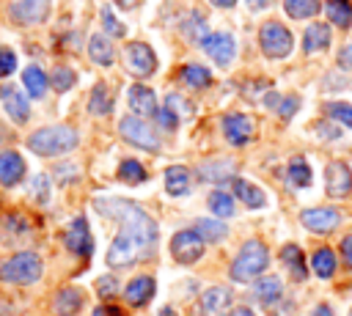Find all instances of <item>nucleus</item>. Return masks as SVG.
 Segmentation results:
<instances>
[{"mask_svg": "<svg viewBox=\"0 0 352 316\" xmlns=\"http://www.w3.org/2000/svg\"><path fill=\"white\" fill-rule=\"evenodd\" d=\"M179 80L187 82V85H192V88H204V85L212 82V74H209V69H204L201 63H187V66H182Z\"/></svg>", "mask_w": 352, "mask_h": 316, "instance_id": "nucleus-27", "label": "nucleus"}, {"mask_svg": "<svg viewBox=\"0 0 352 316\" xmlns=\"http://www.w3.org/2000/svg\"><path fill=\"white\" fill-rule=\"evenodd\" d=\"M267 264H270V253H267L264 242L250 239V242L242 245L239 256L234 258V264H231V278L239 280V283H248V280L258 278V275L267 269Z\"/></svg>", "mask_w": 352, "mask_h": 316, "instance_id": "nucleus-3", "label": "nucleus"}, {"mask_svg": "<svg viewBox=\"0 0 352 316\" xmlns=\"http://www.w3.org/2000/svg\"><path fill=\"white\" fill-rule=\"evenodd\" d=\"M116 3H121V5H124V8H129V5H135V3H138V0H116Z\"/></svg>", "mask_w": 352, "mask_h": 316, "instance_id": "nucleus-58", "label": "nucleus"}, {"mask_svg": "<svg viewBox=\"0 0 352 316\" xmlns=\"http://www.w3.org/2000/svg\"><path fill=\"white\" fill-rule=\"evenodd\" d=\"M165 107L173 113V115H192V104L187 99H182L179 93H168L165 96Z\"/></svg>", "mask_w": 352, "mask_h": 316, "instance_id": "nucleus-41", "label": "nucleus"}, {"mask_svg": "<svg viewBox=\"0 0 352 316\" xmlns=\"http://www.w3.org/2000/svg\"><path fill=\"white\" fill-rule=\"evenodd\" d=\"M327 44H330V27L322 25V22L311 25L302 36V49L305 52H322V49H327Z\"/></svg>", "mask_w": 352, "mask_h": 316, "instance_id": "nucleus-21", "label": "nucleus"}, {"mask_svg": "<svg viewBox=\"0 0 352 316\" xmlns=\"http://www.w3.org/2000/svg\"><path fill=\"white\" fill-rule=\"evenodd\" d=\"M170 253L179 264H192L204 256V239L195 231H179L170 239Z\"/></svg>", "mask_w": 352, "mask_h": 316, "instance_id": "nucleus-7", "label": "nucleus"}, {"mask_svg": "<svg viewBox=\"0 0 352 316\" xmlns=\"http://www.w3.org/2000/svg\"><path fill=\"white\" fill-rule=\"evenodd\" d=\"M234 192H236V198H242L248 206H253V209H258V206H264V192L258 190V187H253L250 181H245V179H236L234 181Z\"/></svg>", "mask_w": 352, "mask_h": 316, "instance_id": "nucleus-30", "label": "nucleus"}, {"mask_svg": "<svg viewBox=\"0 0 352 316\" xmlns=\"http://www.w3.org/2000/svg\"><path fill=\"white\" fill-rule=\"evenodd\" d=\"M300 220H302V225H305L308 231H314V234H327V231H333V228L338 225V212L330 209V206L305 209V212L300 214Z\"/></svg>", "mask_w": 352, "mask_h": 316, "instance_id": "nucleus-14", "label": "nucleus"}, {"mask_svg": "<svg viewBox=\"0 0 352 316\" xmlns=\"http://www.w3.org/2000/svg\"><path fill=\"white\" fill-rule=\"evenodd\" d=\"M50 11V0H11V19L19 25H36L47 16Z\"/></svg>", "mask_w": 352, "mask_h": 316, "instance_id": "nucleus-10", "label": "nucleus"}, {"mask_svg": "<svg viewBox=\"0 0 352 316\" xmlns=\"http://www.w3.org/2000/svg\"><path fill=\"white\" fill-rule=\"evenodd\" d=\"M124 60H126V69H129L132 74H138V77H148V74L157 69V58H154L151 47L143 44V41H132V44H126Z\"/></svg>", "mask_w": 352, "mask_h": 316, "instance_id": "nucleus-8", "label": "nucleus"}, {"mask_svg": "<svg viewBox=\"0 0 352 316\" xmlns=\"http://www.w3.org/2000/svg\"><path fill=\"white\" fill-rule=\"evenodd\" d=\"M341 253H344L346 264L352 267V234H349V236H344V242H341Z\"/></svg>", "mask_w": 352, "mask_h": 316, "instance_id": "nucleus-50", "label": "nucleus"}, {"mask_svg": "<svg viewBox=\"0 0 352 316\" xmlns=\"http://www.w3.org/2000/svg\"><path fill=\"white\" fill-rule=\"evenodd\" d=\"M69 173H77V168H72V165H60V168H58V179H60V181H69V179H72Z\"/></svg>", "mask_w": 352, "mask_h": 316, "instance_id": "nucleus-52", "label": "nucleus"}, {"mask_svg": "<svg viewBox=\"0 0 352 316\" xmlns=\"http://www.w3.org/2000/svg\"><path fill=\"white\" fill-rule=\"evenodd\" d=\"M236 165L231 159H212V162H204L201 165V179L206 181H228L234 176Z\"/></svg>", "mask_w": 352, "mask_h": 316, "instance_id": "nucleus-22", "label": "nucleus"}, {"mask_svg": "<svg viewBox=\"0 0 352 316\" xmlns=\"http://www.w3.org/2000/svg\"><path fill=\"white\" fill-rule=\"evenodd\" d=\"M201 47L220 63V66H228L234 60V52H236V44H234V36L231 33H209Z\"/></svg>", "mask_w": 352, "mask_h": 316, "instance_id": "nucleus-11", "label": "nucleus"}, {"mask_svg": "<svg viewBox=\"0 0 352 316\" xmlns=\"http://www.w3.org/2000/svg\"><path fill=\"white\" fill-rule=\"evenodd\" d=\"M231 316H253V311H248V308H236Z\"/></svg>", "mask_w": 352, "mask_h": 316, "instance_id": "nucleus-56", "label": "nucleus"}, {"mask_svg": "<svg viewBox=\"0 0 352 316\" xmlns=\"http://www.w3.org/2000/svg\"><path fill=\"white\" fill-rule=\"evenodd\" d=\"M338 66L352 71V44H349V47H341V52H338Z\"/></svg>", "mask_w": 352, "mask_h": 316, "instance_id": "nucleus-48", "label": "nucleus"}, {"mask_svg": "<svg viewBox=\"0 0 352 316\" xmlns=\"http://www.w3.org/2000/svg\"><path fill=\"white\" fill-rule=\"evenodd\" d=\"M126 302L129 305H143V302H148L151 297H154V278H148V275H140V278H135L129 286H126Z\"/></svg>", "mask_w": 352, "mask_h": 316, "instance_id": "nucleus-20", "label": "nucleus"}, {"mask_svg": "<svg viewBox=\"0 0 352 316\" xmlns=\"http://www.w3.org/2000/svg\"><path fill=\"white\" fill-rule=\"evenodd\" d=\"M289 181L294 187H308L311 184V168H308V162L302 157H297V159L289 162Z\"/></svg>", "mask_w": 352, "mask_h": 316, "instance_id": "nucleus-36", "label": "nucleus"}, {"mask_svg": "<svg viewBox=\"0 0 352 316\" xmlns=\"http://www.w3.org/2000/svg\"><path fill=\"white\" fill-rule=\"evenodd\" d=\"M349 316H352V313H349Z\"/></svg>", "mask_w": 352, "mask_h": 316, "instance_id": "nucleus-59", "label": "nucleus"}, {"mask_svg": "<svg viewBox=\"0 0 352 316\" xmlns=\"http://www.w3.org/2000/svg\"><path fill=\"white\" fill-rule=\"evenodd\" d=\"M212 3H214V5H220V8H231L236 0H212Z\"/></svg>", "mask_w": 352, "mask_h": 316, "instance_id": "nucleus-55", "label": "nucleus"}, {"mask_svg": "<svg viewBox=\"0 0 352 316\" xmlns=\"http://www.w3.org/2000/svg\"><path fill=\"white\" fill-rule=\"evenodd\" d=\"M96 291H99V297L110 300V297H116V294H118V280H116V278H110V275H104V278H99V280H96Z\"/></svg>", "mask_w": 352, "mask_h": 316, "instance_id": "nucleus-44", "label": "nucleus"}, {"mask_svg": "<svg viewBox=\"0 0 352 316\" xmlns=\"http://www.w3.org/2000/svg\"><path fill=\"white\" fill-rule=\"evenodd\" d=\"M253 291H256V297H258L264 305H272V302L280 297V280H278L275 275H270V278H261V280H256Z\"/></svg>", "mask_w": 352, "mask_h": 316, "instance_id": "nucleus-28", "label": "nucleus"}, {"mask_svg": "<svg viewBox=\"0 0 352 316\" xmlns=\"http://www.w3.org/2000/svg\"><path fill=\"white\" fill-rule=\"evenodd\" d=\"M209 206L217 217H231L234 214V198L228 192H212L209 195Z\"/></svg>", "mask_w": 352, "mask_h": 316, "instance_id": "nucleus-38", "label": "nucleus"}, {"mask_svg": "<svg viewBox=\"0 0 352 316\" xmlns=\"http://www.w3.org/2000/svg\"><path fill=\"white\" fill-rule=\"evenodd\" d=\"M138 256H143L140 245H138L129 234L121 231V234L113 239L110 250H107V264H110V267H129L132 261H138Z\"/></svg>", "mask_w": 352, "mask_h": 316, "instance_id": "nucleus-9", "label": "nucleus"}, {"mask_svg": "<svg viewBox=\"0 0 352 316\" xmlns=\"http://www.w3.org/2000/svg\"><path fill=\"white\" fill-rule=\"evenodd\" d=\"M280 258L289 264V269H292V275L297 280H305V261H302V250L297 245H286L280 250Z\"/></svg>", "mask_w": 352, "mask_h": 316, "instance_id": "nucleus-33", "label": "nucleus"}, {"mask_svg": "<svg viewBox=\"0 0 352 316\" xmlns=\"http://www.w3.org/2000/svg\"><path fill=\"white\" fill-rule=\"evenodd\" d=\"M25 176V159L16 151H3L0 154V184L11 187Z\"/></svg>", "mask_w": 352, "mask_h": 316, "instance_id": "nucleus-18", "label": "nucleus"}, {"mask_svg": "<svg viewBox=\"0 0 352 316\" xmlns=\"http://www.w3.org/2000/svg\"><path fill=\"white\" fill-rule=\"evenodd\" d=\"M324 187H327V195L333 198H344L349 195L352 190V173L344 162H330L327 170H324Z\"/></svg>", "mask_w": 352, "mask_h": 316, "instance_id": "nucleus-12", "label": "nucleus"}, {"mask_svg": "<svg viewBox=\"0 0 352 316\" xmlns=\"http://www.w3.org/2000/svg\"><path fill=\"white\" fill-rule=\"evenodd\" d=\"M253 126H256L253 118L245 115V113H231V115L223 118V132H226V137H228L234 146L248 143V140L253 137Z\"/></svg>", "mask_w": 352, "mask_h": 316, "instance_id": "nucleus-13", "label": "nucleus"}, {"mask_svg": "<svg viewBox=\"0 0 352 316\" xmlns=\"http://www.w3.org/2000/svg\"><path fill=\"white\" fill-rule=\"evenodd\" d=\"M16 69V55L11 49H0V77L11 74Z\"/></svg>", "mask_w": 352, "mask_h": 316, "instance_id": "nucleus-46", "label": "nucleus"}, {"mask_svg": "<svg viewBox=\"0 0 352 316\" xmlns=\"http://www.w3.org/2000/svg\"><path fill=\"white\" fill-rule=\"evenodd\" d=\"M248 3H250V8H261L267 0H248Z\"/></svg>", "mask_w": 352, "mask_h": 316, "instance_id": "nucleus-57", "label": "nucleus"}, {"mask_svg": "<svg viewBox=\"0 0 352 316\" xmlns=\"http://www.w3.org/2000/svg\"><path fill=\"white\" fill-rule=\"evenodd\" d=\"M118 176H121L124 181H129V184H138V181L146 179V170H143L140 162H135V159H124L121 168H118Z\"/></svg>", "mask_w": 352, "mask_h": 316, "instance_id": "nucleus-40", "label": "nucleus"}, {"mask_svg": "<svg viewBox=\"0 0 352 316\" xmlns=\"http://www.w3.org/2000/svg\"><path fill=\"white\" fill-rule=\"evenodd\" d=\"M50 82L55 85V91H69V88L77 82V74H74L69 66H55V69H52Z\"/></svg>", "mask_w": 352, "mask_h": 316, "instance_id": "nucleus-39", "label": "nucleus"}, {"mask_svg": "<svg viewBox=\"0 0 352 316\" xmlns=\"http://www.w3.org/2000/svg\"><path fill=\"white\" fill-rule=\"evenodd\" d=\"M94 316H121V311L118 308H110V305H102V308L94 311Z\"/></svg>", "mask_w": 352, "mask_h": 316, "instance_id": "nucleus-51", "label": "nucleus"}, {"mask_svg": "<svg viewBox=\"0 0 352 316\" xmlns=\"http://www.w3.org/2000/svg\"><path fill=\"white\" fill-rule=\"evenodd\" d=\"M314 316H333V311H330L327 305H319V308L314 311Z\"/></svg>", "mask_w": 352, "mask_h": 316, "instance_id": "nucleus-54", "label": "nucleus"}, {"mask_svg": "<svg viewBox=\"0 0 352 316\" xmlns=\"http://www.w3.org/2000/svg\"><path fill=\"white\" fill-rule=\"evenodd\" d=\"M228 305H231V291L223 289V286H214V289H209V291L201 294V300H198V313H201V316H220Z\"/></svg>", "mask_w": 352, "mask_h": 316, "instance_id": "nucleus-16", "label": "nucleus"}, {"mask_svg": "<svg viewBox=\"0 0 352 316\" xmlns=\"http://www.w3.org/2000/svg\"><path fill=\"white\" fill-rule=\"evenodd\" d=\"M258 41H261V49L267 58H286L294 44L292 33L280 22H264L258 30Z\"/></svg>", "mask_w": 352, "mask_h": 316, "instance_id": "nucleus-5", "label": "nucleus"}, {"mask_svg": "<svg viewBox=\"0 0 352 316\" xmlns=\"http://www.w3.org/2000/svg\"><path fill=\"white\" fill-rule=\"evenodd\" d=\"M22 82H25V88H28V93H30L33 99H38V96L47 93V74H44L38 66H28V69L22 71Z\"/></svg>", "mask_w": 352, "mask_h": 316, "instance_id": "nucleus-26", "label": "nucleus"}, {"mask_svg": "<svg viewBox=\"0 0 352 316\" xmlns=\"http://www.w3.org/2000/svg\"><path fill=\"white\" fill-rule=\"evenodd\" d=\"M195 234H198L204 242H220V239L228 234V228H226L220 220H198V223H195Z\"/></svg>", "mask_w": 352, "mask_h": 316, "instance_id": "nucleus-32", "label": "nucleus"}, {"mask_svg": "<svg viewBox=\"0 0 352 316\" xmlns=\"http://www.w3.org/2000/svg\"><path fill=\"white\" fill-rule=\"evenodd\" d=\"M82 305V294L77 289H60L55 297V313L58 316H77Z\"/></svg>", "mask_w": 352, "mask_h": 316, "instance_id": "nucleus-23", "label": "nucleus"}, {"mask_svg": "<svg viewBox=\"0 0 352 316\" xmlns=\"http://www.w3.org/2000/svg\"><path fill=\"white\" fill-rule=\"evenodd\" d=\"M319 132H322L324 137H336V135H338V129H330V124H319Z\"/></svg>", "mask_w": 352, "mask_h": 316, "instance_id": "nucleus-53", "label": "nucleus"}, {"mask_svg": "<svg viewBox=\"0 0 352 316\" xmlns=\"http://www.w3.org/2000/svg\"><path fill=\"white\" fill-rule=\"evenodd\" d=\"M187 187H190V173H187V168L170 165V168L165 170V190H168L170 195H184Z\"/></svg>", "mask_w": 352, "mask_h": 316, "instance_id": "nucleus-25", "label": "nucleus"}, {"mask_svg": "<svg viewBox=\"0 0 352 316\" xmlns=\"http://www.w3.org/2000/svg\"><path fill=\"white\" fill-rule=\"evenodd\" d=\"M94 206H96L104 217L121 220V231L129 234V236L140 245L143 256L154 250V242H157V223H154L138 203L124 201V198H96Z\"/></svg>", "mask_w": 352, "mask_h": 316, "instance_id": "nucleus-1", "label": "nucleus"}, {"mask_svg": "<svg viewBox=\"0 0 352 316\" xmlns=\"http://www.w3.org/2000/svg\"><path fill=\"white\" fill-rule=\"evenodd\" d=\"M41 278V258L36 253H16L0 264V280L6 283H33Z\"/></svg>", "mask_w": 352, "mask_h": 316, "instance_id": "nucleus-4", "label": "nucleus"}, {"mask_svg": "<svg viewBox=\"0 0 352 316\" xmlns=\"http://www.w3.org/2000/svg\"><path fill=\"white\" fill-rule=\"evenodd\" d=\"M110 107H113L110 91H107L104 85H96V88L91 91V104H88V110H91L94 115H107V113H110Z\"/></svg>", "mask_w": 352, "mask_h": 316, "instance_id": "nucleus-35", "label": "nucleus"}, {"mask_svg": "<svg viewBox=\"0 0 352 316\" xmlns=\"http://www.w3.org/2000/svg\"><path fill=\"white\" fill-rule=\"evenodd\" d=\"M88 55H91L94 63H99V66H110V63H113V47H110V41H107V36L94 33L91 41H88Z\"/></svg>", "mask_w": 352, "mask_h": 316, "instance_id": "nucleus-24", "label": "nucleus"}, {"mask_svg": "<svg viewBox=\"0 0 352 316\" xmlns=\"http://www.w3.org/2000/svg\"><path fill=\"white\" fill-rule=\"evenodd\" d=\"M30 192L36 195V201H41V203H47V198H50V179L41 173V176H36L33 179V184H30Z\"/></svg>", "mask_w": 352, "mask_h": 316, "instance_id": "nucleus-43", "label": "nucleus"}, {"mask_svg": "<svg viewBox=\"0 0 352 316\" xmlns=\"http://www.w3.org/2000/svg\"><path fill=\"white\" fill-rule=\"evenodd\" d=\"M102 22H104V27H107V33H110V36H118V38H121V36L126 33V27L113 16V11H110L107 5L102 8Z\"/></svg>", "mask_w": 352, "mask_h": 316, "instance_id": "nucleus-42", "label": "nucleus"}, {"mask_svg": "<svg viewBox=\"0 0 352 316\" xmlns=\"http://www.w3.org/2000/svg\"><path fill=\"white\" fill-rule=\"evenodd\" d=\"M311 267H314V272L319 278H330L336 272V256H333V250L330 247H319L314 253V258H311Z\"/></svg>", "mask_w": 352, "mask_h": 316, "instance_id": "nucleus-31", "label": "nucleus"}, {"mask_svg": "<svg viewBox=\"0 0 352 316\" xmlns=\"http://www.w3.org/2000/svg\"><path fill=\"white\" fill-rule=\"evenodd\" d=\"M0 99L6 104V113L16 121V124H25L28 115H30V104L28 99L22 96V91L16 85H0Z\"/></svg>", "mask_w": 352, "mask_h": 316, "instance_id": "nucleus-15", "label": "nucleus"}, {"mask_svg": "<svg viewBox=\"0 0 352 316\" xmlns=\"http://www.w3.org/2000/svg\"><path fill=\"white\" fill-rule=\"evenodd\" d=\"M66 247L72 253H77V256H88L91 253V231H88L85 217L72 220V225L66 228Z\"/></svg>", "mask_w": 352, "mask_h": 316, "instance_id": "nucleus-17", "label": "nucleus"}, {"mask_svg": "<svg viewBox=\"0 0 352 316\" xmlns=\"http://www.w3.org/2000/svg\"><path fill=\"white\" fill-rule=\"evenodd\" d=\"M283 8L294 19H308L319 11V0H283Z\"/></svg>", "mask_w": 352, "mask_h": 316, "instance_id": "nucleus-34", "label": "nucleus"}, {"mask_svg": "<svg viewBox=\"0 0 352 316\" xmlns=\"http://www.w3.org/2000/svg\"><path fill=\"white\" fill-rule=\"evenodd\" d=\"M327 16H330L333 25L349 27L352 25V5H349V0H327Z\"/></svg>", "mask_w": 352, "mask_h": 316, "instance_id": "nucleus-29", "label": "nucleus"}, {"mask_svg": "<svg viewBox=\"0 0 352 316\" xmlns=\"http://www.w3.org/2000/svg\"><path fill=\"white\" fill-rule=\"evenodd\" d=\"M157 121H160L165 129H176V124H179V118H176L168 107H160V110H157Z\"/></svg>", "mask_w": 352, "mask_h": 316, "instance_id": "nucleus-47", "label": "nucleus"}, {"mask_svg": "<svg viewBox=\"0 0 352 316\" xmlns=\"http://www.w3.org/2000/svg\"><path fill=\"white\" fill-rule=\"evenodd\" d=\"M184 33H187V38H192V41H204V38L209 36L206 19H204L198 11H192V14H190V19L184 22Z\"/></svg>", "mask_w": 352, "mask_h": 316, "instance_id": "nucleus-37", "label": "nucleus"}, {"mask_svg": "<svg viewBox=\"0 0 352 316\" xmlns=\"http://www.w3.org/2000/svg\"><path fill=\"white\" fill-rule=\"evenodd\" d=\"M327 113H330L333 118H338L341 124L352 126V107H349V104H344V102H336V104H330V107H327Z\"/></svg>", "mask_w": 352, "mask_h": 316, "instance_id": "nucleus-45", "label": "nucleus"}, {"mask_svg": "<svg viewBox=\"0 0 352 316\" xmlns=\"http://www.w3.org/2000/svg\"><path fill=\"white\" fill-rule=\"evenodd\" d=\"M28 146L30 151L41 154V157H55V154H66L77 146V132L66 124H58V126H44L38 132H33L28 137Z\"/></svg>", "mask_w": 352, "mask_h": 316, "instance_id": "nucleus-2", "label": "nucleus"}, {"mask_svg": "<svg viewBox=\"0 0 352 316\" xmlns=\"http://www.w3.org/2000/svg\"><path fill=\"white\" fill-rule=\"evenodd\" d=\"M297 104H300V102H297L294 96H289V99H283V102H280V115H283V118H289V115H292V113L297 110Z\"/></svg>", "mask_w": 352, "mask_h": 316, "instance_id": "nucleus-49", "label": "nucleus"}, {"mask_svg": "<svg viewBox=\"0 0 352 316\" xmlns=\"http://www.w3.org/2000/svg\"><path fill=\"white\" fill-rule=\"evenodd\" d=\"M129 107L140 115H157V99H154V91L146 88V85H132L129 88Z\"/></svg>", "mask_w": 352, "mask_h": 316, "instance_id": "nucleus-19", "label": "nucleus"}, {"mask_svg": "<svg viewBox=\"0 0 352 316\" xmlns=\"http://www.w3.org/2000/svg\"><path fill=\"white\" fill-rule=\"evenodd\" d=\"M118 129H121V135H124L129 143H135V146H140V148H148V151H160V137L151 132V126H148L143 118L126 115V118H121Z\"/></svg>", "mask_w": 352, "mask_h": 316, "instance_id": "nucleus-6", "label": "nucleus"}]
</instances>
